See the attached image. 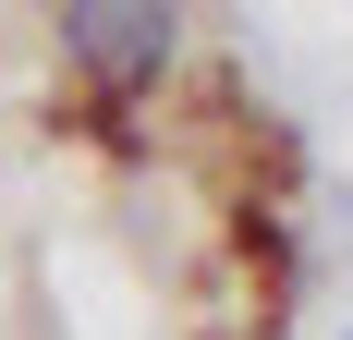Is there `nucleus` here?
Wrapping results in <instances>:
<instances>
[{
    "label": "nucleus",
    "mask_w": 353,
    "mask_h": 340,
    "mask_svg": "<svg viewBox=\"0 0 353 340\" xmlns=\"http://www.w3.org/2000/svg\"><path fill=\"white\" fill-rule=\"evenodd\" d=\"M292 146L183 0H0V340H281Z\"/></svg>",
    "instance_id": "obj_1"
}]
</instances>
